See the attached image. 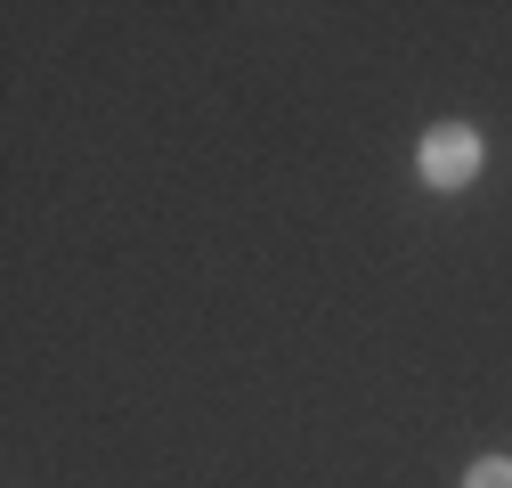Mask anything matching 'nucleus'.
<instances>
[{
    "label": "nucleus",
    "instance_id": "nucleus-1",
    "mask_svg": "<svg viewBox=\"0 0 512 488\" xmlns=\"http://www.w3.org/2000/svg\"><path fill=\"white\" fill-rule=\"evenodd\" d=\"M415 171H423V188H439V196L472 188V179H480V131H472V122H439V131H423Z\"/></svg>",
    "mask_w": 512,
    "mask_h": 488
},
{
    "label": "nucleus",
    "instance_id": "nucleus-2",
    "mask_svg": "<svg viewBox=\"0 0 512 488\" xmlns=\"http://www.w3.org/2000/svg\"><path fill=\"white\" fill-rule=\"evenodd\" d=\"M464 488H512V456H480V464L464 472Z\"/></svg>",
    "mask_w": 512,
    "mask_h": 488
}]
</instances>
